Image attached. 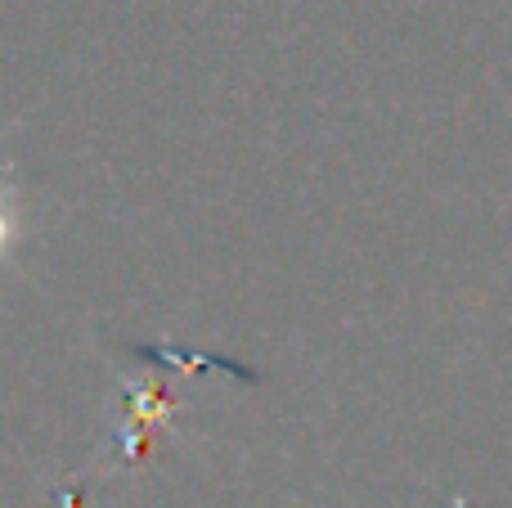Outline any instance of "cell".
<instances>
[{
  "label": "cell",
  "mask_w": 512,
  "mask_h": 508,
  "mask_svg": "<svg viewBox=\"0 0 512 508\" xmlns=\"http://www.w3.org/2000/svg\"><path fill=\"white\" fill-rule=\"evenodd\" d=\"M0 135H5V131H0ZM14 212H9V207L5 203H0V257H5V252L9 248H14Z\"/></svg>",
  "instance_id": "6da1fadb"
}]
</instances>
